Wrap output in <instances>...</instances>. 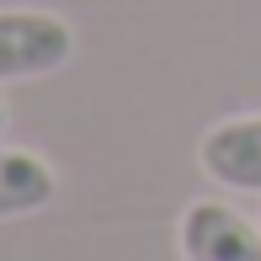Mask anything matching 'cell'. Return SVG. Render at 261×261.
<instances>
[{"label":"cell","mask_w":261,"mask_h":261,"mask_svg":"<svg viewBox=\"0 0 261 261\" xmlns=\"http://www.w3.org/2000/svg\"><path fill=\"white\" fill-rule=\"evenodd\" d=\"M69 59H75V27L64 16L32 11V6H6L0 11V86L59 75Z\"/></svg>","instance_id":"1"},{"label":"cell","mask_w":261,"mask_h":261,"mask_svg":"<svg viewBox=\"0 0 261 261\" xmlns=\"http://www.w3.org/2000/svg\"><path fill=\"white\" fill-rule=\"evenodd\" d=\"M176 245L181 261H261V229L229 203H208V197L181 208Z\"/></svg>","instance_id":"2"},{"label":"cell","mask_w":261,"mask_h":261,"mask_svg":"<svg viewBox=\"0 0 261 261\" xmlns=\"http://www.w3.org/2000/svg\"><path fill=\"white\" fill-rule=\"evenodd\" d=\"M197 160L229 192H261V112L213 123L197 144Z\"/></svg>","instance_id":"3"},{"label":"cell","mask_w":261,"mask_h":261,"mask_svg":"<svg viewBox=\"0 0 261 261\" xmlns=\"http://www.w3.org/2000/svg\"><path fill=\"white\" fill-rule=\"evenodd\" d=\"M59 192L54 165L32 149H0V224L6 219H27L43 213Z\"/></svg>","instance_id":"4"},{"label":"cell","mask_w":261,"mask_h":261,"mask_svg":"<svg viewBox=\"0 0 261 261\" xmlns=\"http://www.w3.org/2000/svg\"><path fill=\"white\" fill-rule=\"evenodd\" d=\"M0 134H6V101H0Z\"/></svg>","instance_id":"5"}]
</instances>
